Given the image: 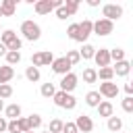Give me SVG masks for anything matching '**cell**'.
<instances>
[{"mask_svg": "<svg viewBox=\"0 0 133 133\" xmlns=\"http://www.w3.org/2000/svg\"><path fill=\"white\" fill-rule=\"evenodd\" d=\"M21 33H23V37H25L27 42H37V39L42 37V27H39L35 21L27 19V21L21 23Z\"/></svg>", "mask_w": 133, "mask_h": 133, "instance_id": "cell-1", "label": "cell"}, {"mask_svg": "<svg viewBox=\"0 0 133 133\" xmlns=\"http://www.w3.org/2000/svg\"><path fill=\"white\" fill-rule=\"evenodd\" d=\"M54 104L58 106V108H64V110H73L75 106H77V100H75V96L73 94H66V91H60V89H56V94H54Z\"/></svg>", "mask_w": 133, "mask_h": 133, "instance_id": "cell-2", "label": "cell"}, {"mask_svg": "<svg viewBox=\"0 0 133 133\" xmlns=\"http://www.w3.org/2000/svg\"><path fill=\"white\" fill-rule=\"evenodd\" d=\"M52 62H54V54H52L50 50H42V52H35V54L31 56V66H35V69L48 66V64H52Z\"/></svg>", "mask_w": 133, "mask_h": 133, "instance_id": "cell-3", "label": "cell"}, {"mask_svg": "<svg viewBox=\"0 0 133 133\" xmlns=\"http://www.w3.org/2000/svg\"><path fill=\"white\" fill-rule=\"evenodd\" d=\"M114 31V23L112 21H108V19H98V21H94V29H91V33H96V35H110Z\"/></svg>", "mask_w": 133, "mask_h": 133, "instance_id": "cell-4", "label": "cell"}, {"mask_svg": "<svg viewBox=\"0 0 133 133\" xmlns=\"http://www.w3.org/2000/svg\"><path fill=\"white\" fill-rule=\"evenodd\" d=\"M123 17V6L121 4H104L102 6V19H108V21H116Z\"/></svg>", "mask_w": 133, "mask_h": 133, "instance_id": "cell-5", "label": "cell"}, {"mask_svg": "<svg viewBox=\"0 0 133 133\" xmlns=\"http://www.w3.org/2000/svg\"><path fill=\"white\" fill-rule=\"evenodd\" d=\"M91 29H94V21H91V19H83V21L79 23V33H77V39H75V42L87 44V37L91 35Z\"/></svg>", "mask_w": 133, "mask_h": 133, "instance_id": "cell-6", "label": "cell"}, {"mask_svg": "<svg viewBox=\"0 0 133 133\" xmlns=\"http://www.w3.org/2000/svg\"><path fill=\"white\" fill-rule=\"evenodd\" d=\"M98 94L110 102L112 98H116V96H118V85H116V83H112V81H104V83H100V91H98Z\"/></svg>", "mask_w": 133, "mask_h": 133, "instance_id": "cell-7", "label": "cell"}, {"mask_svg": "<svg viewBox=\"0 0 133 133\" xmlns=\"http://www.w3.org/2000/svg\"><path fill=\"white\" fill-rule=\"evenodd\" d=\"M77 81H79V77L71 71V73H66V75H62V79H60V91H66V94H71L75 87H77Z\"/></svg>", "mask_w": 133, "mask_h": 133, "instance_id": "cell-8", "label": "cell"}, {"mask_svg": "<svg viewBox=\"0 0 133 133\" xmlns=\"http://www.w3.org/2000/svg\"><path fill=\"white\" fill-rule=\"evenodd\" d=\"M50 66H52V71H54L56 75H60V77H62V75H66V73H71V69H73L64 56H60V58H54V62H52Z\"/></svg>", "mask_w": 133, "mask_h": 133, "instance_id": "cell-9", "label": "cell"}, {"mask_svg": "<svg viewBox=\"0 0 133 133\" xmlns=\"http://www.w3.org/2000/svg\"><path fill=\"white\" fill-rule=\"evenodd\" d=\"M75 127H77L79 133H89V131L94 129V121H91V116H87V114H79V116L75 118Z\"/></svg>", "mask_w": 133, "mask_h": 133, "instance_id": "cell-10", "label": "cell"}, {"mask_svg": "<svg viewBox=\"0 0 133 133\" xmlns=\"http://www.w3.org/2000/svg\"><path fill=\"white\" fill-rule=\"evenodd\" d=\"M94 60H96V64H98L100 69H102V66H110V50H108V48H100V50H96Z\"/></svg>", "mask_w": 133, "mask_h": 133, "instance_id": "cell-11", "label": "cell"}, {"mask_svg": "<svg viewBox=\"0 0 133 133\" xmlns=\"http://www.w3.org/2000/svg\"><path fill=\"white\" fill-rule=\"evenodd\" d=\"M96 110H98V114L104 116V118H110V116L114 114V106H112V102H108V100H102V102L96 106Z\"/></svg>", "mask_w": 133, "mask_h": 133, "instance_id": "cell-12", "label": "cell"}, {"mask_svg": "<svg viewBox=\"0 0 133 133\" xmlns=\"http://www.w3.org/2000/svg\"><path fill=\"white\" fill-rule=\"evenodd\" d=\"M33 8H35L37 15H50L54 10V4H52V0H37L33 4Z\"/></svg>", "mask_w": 133, "mask_h": 133, "instance_id": "cell-13", "label": "cell"}, {"mask_svg": "<svg viewBox=\"0 0 133 133\" xmlns=\"http://www.w3.org/2000/svg\"><path fill=\"white\" fill-rule=\"evenodd\" d=\"M0 10H2V17H12L17 12V0H2Z\"/></svg>", "mask_w": 133, "mask_h": 133, "instance_id": "cell-14", "label": "cell"}, {"mask_svg": "<svg viewBox=\"0 0 133 133\" xmlns=\"http://www.w3.org/2000/svg\"><path fill=\"white\" fill-rule=\"evenodd\" d=\"M129 71H131V62L125 58V60H121V62H116V66H112V73L114 75H118V77H127L129 75Z\"/></svg>", "mask_w": 133, "mask_h": 133, "instance_id": "cell-15", "label": "cell"}, {"mask_svg": "<svg viewBox=\"0 0 133 133\" xmlns=\"http://www.w3.org/2000/svg\"><path fill=\"white\" fill-rule=\"evenodd\" d=\"M4 114L8 116V121H15V118L21 116V106L19 104H8V106H4Z\"/></svg>", "mask_w": 133, "mask_h": 133, "instance_id": "cell-16", "label": "cell"}, {"mask_svg": "<svg viewBox=\"0 0 133 133\" xmlns=\"http://www.w3.org/2000/svg\"><path fill=\"white\" fill-rule=\"evenodd\" d=\"M12 77H15V69H12V66H8V64L0 66V85H2V83H8Z\"/></svg>", "mask_w": 133, "mask_h": 133, "instance_id": "cell-17", "label": "cell"}, {"mask_svg": "<svg viewBox=\"0 0 133 133\" xmlns=\"http://www.w3.org/2000/svg\"><path fill=\"white\" fill-rule=\"evenodd\" d=\"M100 102H102V96H100L98 91H87V94H85V104H87V106L96 108Z\"/></svg>", "mask_w": 133, "mask_h": 133, "instance_id": "cell-18", "label": "cell"}, {"mask_svg": "<svg viewBox=\"0 0 133 133\" xmlns=\"http://www.w3.org/2000/svg\"><path fill=\"white\" fill-rule=\"evenodd\" d=\"M25 77H27V81L37 83L39 77H42V73H39V69H35V66H27V69H25Z\"/></svg>", "mask_w": 133, "mask_h": 133, "instance_id": "cell-19", "label": "cell"}, {"mask_svg": "<svg viewBox=\"0 0 133 133\" xmlns=\"http://www.w3.org/2000/svg\"><path fill=\"white\" fill-rule=\"evenodd\" d=\"M25 118H27V127H29V131H35V129L42 127V116H39V114H29V116H25Z\"/></svg>", "mask_w": 133, "mask_h": 133, "instance_id": "cell-20", "label": "cell"}, {"mask_svg": "<svg viewBox=\"0 0 133 133\" xmlns=\"http://www.w3.org/2000/svg\"><path fill=\"white\" fill-rule=\"evenodd\" d=\"M94 54H96V48H94L91 44H83V48L79 50V56H81L83 60H89V58H94Z\"/></svg>", "mask_w": 133, "mask_h": 133, "instance_id": "cell-21", "label": "cell"}, {"mask_svg": "<svg viewBox=\"0 0 133 133\" xmlns=\"http://www.w3.org/2000/svg\"><path fill=\"white\" fill-rule=\"evenodd\" d=\"M83 81L85 83H96L98 81V73H96V69H91V66H87V69H83Z\"/></svg>", "mask_w": 133, "mask_h": 133, "instance_id": "cell-22", "label": "cell"}, {"mask_svg": "<svg viewBox=\"0 0 133 133\" xmlns=\"http://www.w3.org/2000/svg\"><path fill=\"white\" fill-rule=\"evenodd\" d=\"M123 129V118H118V116H110L108 118V131H112V133H116V131H121Z\"/></svg>", "mask_w": 133, "mask_h": 133, "instance_id": "cell-23", "label": "cell"}, {"mask_svg": "<svg viewBox=\"0 0 133 133\" xmlns=\"http://www.w3.org/2000/svg\"><path fill=\"white\" fill-rule=\"evenodd\" d=\"M96 73H98V79H102V81H112V77H114L112 66H102V69L96 71Z\"/></svg>", "mask_w": 133, "mask_h": 133, "instance_id": "cell-24", "label": "cell"}, {"mask_svg": "<svg viewBox=\"0 0 133 133\" xmlns=\"http://www.w3.org/2000/svg\"><path fill=\"white\" fill-rule=\"evenodd\" d=\"M39 94H42L44 98H54V94H56V85H54V83H42Z\"/></svg>", "mask_w": 133, "mask_h": 133, "instance_id": "cell-25", "label": "cell"}, {"mask_svg": "<svg viewBox=\"0 0 133 133\" xmlns=\"http://www.w3.org/2000/svg\"><path fill=\"white\" fill-rule=\"evenodd\" d=\"M4 58H6V64H8V66L19 64V62H21V52H6Z\"/></svg>", "mask_w": 133, "mask_h": 133, "instance_id": "cell-26", "label": "cell"}, {"mask_svg": "<svg viewBox=\"0 0 133 133\" xmlns=\"http://www.w3.org/2000/svg\"><path fill=\"white\" fill-rule=\"evenodd\" d=\"M62 121L60 118H52L50 125H48V133H62Z\"/></svg>", "mask_w": 133, "mask_h": 133, "instance_id": "cell-27", "label": "cell"}, {"mask_svg": "<svg viewBox=\"0 0 133 133\" xmlns=\"http://www.w3.org/2000/svg\"><path fill=\"white\" fill-rule=\"evenodd\" d=\"M64 8H66L69 17L77 15V10H79V0H66V2H64Z\"/></svg>", "mask_w": 133, "mask_h": 133, "instance_id": "cell-28", "label": "cell"}, {"mask_svg": "<svg viewBox=\"0 0 133 133\" xmlns=\"http://www.w3.org/2000/svg\"><path fill=\"white\" fill-rule=\"evenodd\" d=\"M15 37H17V33H15L12 29H2V33H0V44L6 46V44H8L10 39H15Z\"/></svg>", "mask_w": 133, "mask_h": 133, "instance_id": "cell-29", "label": "cell"}, {"mask_svg": "<svg viewBox=\"0 0 133 133\" xmlns=\"http://www.w3.org/2000/svg\"><path fill=\"white\" fill-rule=\"evenodd\" d=\"M64 58L69 60V64H71V66H75V64H79V60H81V56H79V50H69Z\"/></svg>", "mask_w": 133, "mask_h": 133, "instance_id": "cell-30", "label": "cell"}, {"mask_svg": "<svg viewBox=\"0 0 133 133\" xmlns=\"http://www.w3.org/2000/svg\"><path fill=\"white\" fill-rule=\"evenodd\" d=\"M110 60H114V62L125 60V50H123V48H112V50H110Z\"/></svg>", "mask_w": 133, "mask_h": 133, "instance_id": "cell-31", "label": "cell"}, {"mask_svg": "<svg viewBox=\"0 0 133 133\" xmlns=\"http://www.w3.org/2000/svg\"><path fill=\"white\" fill-rule=\"evenodd\" d=\"M10 96H12V87L8 83H2L0 85V100H8Z\"/></svg>", "mask_w": 133, "mask_h": 133, "instance_id": "cell-32", "label": "cell"}, {"mask_svg": "<svg viewBox=\"0 0 133 133\" xmlns=\"http://www.w3.org/2000/svg\"><path fill=\"white\" fill-rule=\"evenodd\" d=\"M121 106H123L125 112H133V96H125V100L121 102Z\"/></svg>", "mask_w": 133, "mask_h": 133, "instance_id": "cell-33", "label": "cell"}, {"mask_svg": "<svg viewBox=\"0 0 133 133\" xmlns=\"http://www.w3.org/2000/svg\"><path fill=\"white\" fill-rule=\"evenodd\" d=\"M77 33H79V23H71L69 29H66V35L71 39H77Z\"/></svg>", "mask_w": 133, "mask_h": 133, "instance_id": "cell-34", "label": "cell"}, {"mask_svg": "<svg viewBox=\"0 0 133 133\" xmlns=\"http://www.w3.org/2000/svg\"><path fill=\"white\" fill-rule=\"evenodd\" d=\"M17 125H19V133L29 131V127H27V118H25V116H19V118H17Z\"/></svg>", "mask_w": 133, "mask_h": 133, "instance_id": "cell-35", "label": "cell"}, {"mask_svg": "<svg viewBox=\"0 0 133 133\" xmlns=\"http://www.w3.org/2000/svg\"><path fill=\"white\" fill-rule=\"evenodd\" d=\"M62 133H77V127H75V123H64L62 125Z\"/></svg>", "mask_w": 133, "mask_h": 133, "instance_id": "cell-36", "label": "cell"}, {"mask_svg": "<svg viewBox=\"0 0 133 133\" xmlns=\"http://www.w3.org/2000/svg\"><path fill=\"white\" fill-rule=\"evenodd\" d=\"M56 17H58L60 21H64V19L69 17V12H66V8H64V4H62L60 8H56Z\"/></svg>", "mask_w": 133, "mask_h": 133, "instance_id": "cell-37", "label": "cell"}, {"mask_svg": "<svg viewBox=\"0 0 133 133\" xmlns=\"http://www.w3.org/2000/svg\"><path fill=\"white\" fill-rule=\"evenodd\" d=\"M6 125H8V121L0 116V133H6Z\"/></svg>", "mask_w": 133, "mask_h": 133, "instance_id": "cell-38", "label": "cell"}, {"mask_svg": "<svg viewBox=\"0 0 133 133\" xmlns=\"http://www.w3.org/2000/svg\"><path fill=\"white\" fill-rule=\"evenodd\" d=\"M125 91H127V96H131V94H133V83H131V81H127V83H125Z\"/></svg>", "mask_w": 133, "mask_h": 133, "instance_id": "cell-39", "label": "cell"}, {"mask_svg": "<svg viewBox=\"0 0 133 133\" xmlns=\"http://www.w3.org/2000/svg\"><path fill=\"white\" fill-rule=\"evenodd\" d=\"M6 52H8V50H6V46H4V44H0V56H4Z\"/></svg>", "mask_w": 133, "mask_h": 133, "instance_id": "cell-40", "label": "cell"}, {"mask_svg": "<svg viewBox=\"0 0 133 133\" xmlns=\"http://www.w3.org/2000/svg\"><path fill=\"white\" fill-rule=\"evenodd\" d=\"M87 4H89V6H98V4H100V0H87Z\"/></svg>", "mask_w": 133, "mask_h": 133, "instance_id": "cell-41", "label": "cell"}, {"mask_svg": "<svg viewBox=\"0 0 133 133\" xmlns=\"http://www.w3.org/2000/svg\"><path fill=\"white\" fill-rule=\"evenodd\" d=\"M4 110V100H0V112Z\"/></svg>", "mask_w": 133, "mask_h": 133, "instance_id": "cell-42", "label": "cell"}, {"mask_svg": "<svg viewBox=\"0 0 133 133\" xmlns=\"http://www.w3.org/2000/svg\"><path fill=\"white\" fill-rule=\"evenodd\" d=\"M25 133H35V131H25Z\"/></svg>", "mask_w": 133, "mask_h": 133, "instance_id": "cell-43", "label": "cell"}, {"mask_svg": "<svg viewBox=\"0 0 133 133\" xmlns=\"http://www.w3.org/2000/svg\"><path fill=\"white\" fill-rule=\"evenodd\" d=\"M0 33H2V25H0Z\"/></svg>", "mask_w": 133, "mask_h": 133, "instance_id": "cell-44", "label": "cell"}, {"mask_svg": "<svg viewBox=\"0 0 133 133\" xmlns=\"http://www.w3.org/2000/svg\"><path fill=\"white\" fill-rule=\"evenodd\" d=\"M0 17H2V10H0Z\"/></svg>", "mask_w": 133, "mask_h": 133, "instance_id": "cell-45", "label": "cell"}, {"mask_svg": "<svg viewBox=\"0 0 133 133\" xmlns=\"http://www.w3.org/2000/svg\"><path fill=\"white\" fill-rule=\"evenodd\" d=\"M44 133H48V131H44Z\"/></svg>", "mask_w": 133, "mask_h": 133, "instance_id": "cell-46", "label": "cell"}, {"mask_svg": "<svg viewBox=\"0 0 133 133\" xmlns=\"http://www.w3.org/2000/svg\"><path fill=\"white\" fill-rule=\"evenodd\" d=\"M77 133H79V131H77Z\"/></svg>", "mask_w": 133, "mask_h": 133, "instance_id": "cell-47", "label": "cell"}]
</instances>
